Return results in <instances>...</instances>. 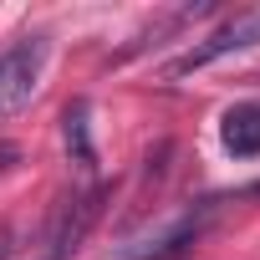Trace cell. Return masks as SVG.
<instances>
[{
    "instance_id": "6da1fadb",
    "label": "cell",
    "mask_w": 260,
    "mask_h": 260,
    "mask_svg": "<svg viewBox=\"0 0 260 260\" xmlns=\"http://www.w3.org/2000/svg\"><path fill=\"white\" fill-rule=\"evenodd\" d=\"M214 214H219V199H199V204H189V209L169 214L164 224H153L148 235L117 245V250H112V260H189V255L199 250V240L209 235Z\"/></svg>"
},
{
    "instance_id": "7a4b0ae2",
    "label": "cell",
    "mask_w": 260,
    "mask_h": 260,
    "mask_svg": "<svg viewBox=\"0 0 260 260\" xmlns=\"http://www.w3.org/2000/svg\"><path fill=\"white\" fill-rule=\"evenodd\" d=\"M46 56H51V41L41 31L36 36H21L6 56H0V112H21L31 102V92L41 87Z\"/></svg>"
},
{
    "instance_id": "3957f363",
    "label": "cell",
    "mask_w": 260,
    "mask_h": 260,
    "mask_svg": "<svg viewBox=\"0 0 260 260\" xmlns=\"http://www.w3.org/2000/svg\"><path fill=\"white\" fill-rule=\"evenodd\" d=\"M250 46H260V11L235 16V21H230V26H219L214 36L194 41V46H189L179 61H169V77H189V72H199V67H209V61H219V56L250 51Z\"/></svg>"
},
{
    "instance_id": "277c9868",
    "label": "cell",
    "mask_w": 260,
    "mask_h": 260,
    "mask_svg": "<svg viewBox=\"0 0 260 260\" xmlns=\"http://www.w3.org/2000/svg\"><path fill=\"white\" fill-rule=\"evenodd\" d=\"M102 199H107V189H102V184H92L87 194H77V199L61 209V219H56V235H51V250H56V255H67V250H77V245L87 240L92 219L102 214Z\"/></svg>"
},
{
    "instance_id": "5b68a950",
    "label": "cell",
    "mask_w": 260,
    "mask_h": 260,
    "mask_svg": "<svg viewBox=\"0 0 260 260\" xmlns=\"http://www.w3.org/2000/svg\"><path fill=\"white\" fill-rule=\"evenodd\" d=\"M219 138L235 158H255L260 153V102H240L224 112V127H219Z\"/></svg>"
},
{
    "instance_id": "8992f818",
    "label": "cell",
    "mask_w": 260,
    "mask_h": 260,
    "mask_svg": "<svg viewBox=\"0 0 260 260\" xmlns=\"http://www.w3.org/2000/svg\"><path fill=\"white\" fill-rule=\"evenodd\" d=\"M61 133H67V153H72V164H77L82 174H92L97 148H92V107H87V97H77V102L61 112Z\"/></svg>"
},
{
    "instance_id": "52a82bcc",
    "label": "cell",
    "mask_w": 260,
    "mask_h": 260,
    "mask_svg": "<svg viewBox=\"0 0 260 260\" xmlns=\"http://www.w3.org/2000/svg\"><path fill=\"white\" fill-rule=\"evenodd\" d=\"M0 260H11V230L0 224Z\"/></svg>"
}]
</instances>
